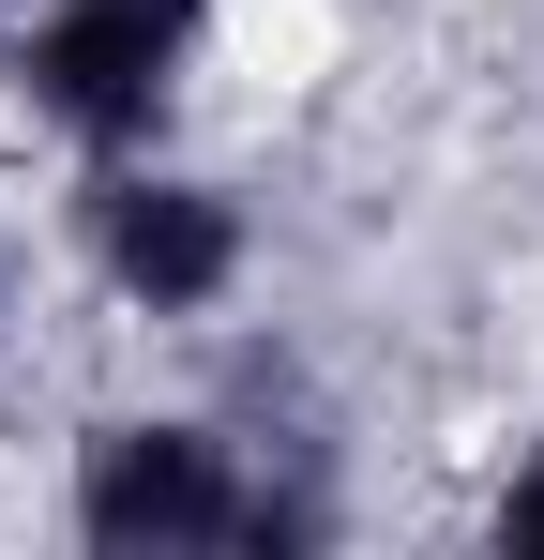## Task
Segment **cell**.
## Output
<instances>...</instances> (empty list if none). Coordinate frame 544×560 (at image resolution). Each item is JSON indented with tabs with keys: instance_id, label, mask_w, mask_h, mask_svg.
<instances>
[{
	"instance_id": "cell-3",
	"label": "cell",
	"mask_w": 544,
	"mask_h": 560,
	"mask_svg": "<svg viewBox=\"0 0 544 560\" xmlns=\"http://www.w3.org/2000/svg\"><path fill=\"white\" fill-rule=\"evenodd\" d=\"M76 258L106 303L137 318H212L243 258H258V212L212 183V167H167V152H91L76 167Z\"/></svg>"
},
{
	"instance_id": "cell-4",
	"label": "cell",
	"mask_w": 544,
	"mask_h": 560,
	"mask_svg": "<svg viewBox=\"0 0 544 560\" xmlns=\"http://www.w3.org/2000/svg\"><path fill=\"white\" fill-rule=\"evenodd\" d=\"M484 546H499V560H544V440L515 455V485L484 500Z\"/></svg>"
},
{
	"instance_id": "cell-1",
	"label": "cell",
	"mask_w": 544,
	"mask_h": 560,
	"mask_svg": "<svg viewBox=\"0 0 544 560\" xmlns=\"http://www.w3.org/2000/svg\"><path fill=\"white\" fill-rule=\"evenodd\" d=\"M61 515H76L91 560H303V546H333L318 469H272V440L212 424V409H121V424H91Z\"/></svg>"
},
{
	"instance_id": "cell-2",
	"label": "cell",
	"mask_w": 544,
	"mask_h": 560,
	"mask_svg": "<svg viewBox=\"0 0 544 560\" xmlns=\"http://www.w3.org/2000/svg\"><path fill=\"white\" fill-rule=\"evenodd\" d=\"M197 46H212V0H46L0 77H15V106L91 167V152H152V137H167Z\"/></svg>"
}]
</instances>
